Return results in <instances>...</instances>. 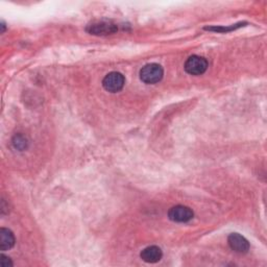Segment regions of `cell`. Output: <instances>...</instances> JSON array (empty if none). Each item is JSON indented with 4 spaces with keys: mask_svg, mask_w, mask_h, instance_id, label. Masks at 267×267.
Segmentation results:
<instances>
[{
    "mask_svg": "<svg viewBox=\"0 0 267 267\" xmlns=\"http://www.w3.org/2000/svg\"><path fill=\"white\" fill-rule=\"evenodd\" d=\"M228 242L230 247L234 250V252H236L238 254H245L249 249L248 241L243 236H241L240 234L237 233L231 234L228 238Z\"/></svg>",
    "mask_w": 267,
    "mask_h": 267,
    "instance_id": "6",
    "label": "cell"
},
{
    "mask_svg": "<svg viewBox=\"0 0 267 267\" xmlns=\"http://www.w3.org/2000/svg\"><path fill=\"white\" fill-rule=\"evenodd\" d=\"M2 27H3V32H5V29H6V24H5V22L2 23Z\"/></svg>",
    "mask_w": 267,
    "mask_h": 267,
    "instance_id": "12",
    "label": "cell"
},
{
    "mask_svg": "<svg viewBox=\"0 0 267 267\" xmlns=\"http://www.w3.org/2000/svg\"><path fill=\"white\" fill-rule=\"evenodd\" d=\"M193 216H194V213L192 209L186 206H182V205L174 206L170 208L168 211L169 219L174 223H180V224L188 223L193 218Z\"/></svg>",
    "mask_w": 267,
    "mask_h": 267,
    "instance_id": "4",
    "label": "cell"
},
{
    "mask_svg": "<svg viewBox=\"0 0 267 267\" xmlns=\"http://www.w3.org/2000/svg\"><path fill=\"white\" fill-rule=\"evenodd\" d=\"M125 83V78L120 72H110L107 74L103 80V86L105 90L111 93H117L123 89Z\"/></svg>",
    "mask_w": 267,
    "mask_h": 267,
    "instance_id": "2",
    "label": "cell"
},
{
    "mask_svg": "<svg viewBox=\"0 0 267 267\" xmlns=\"http://www.w3.org/2000/svg\"><path fill=\"white\" fill-rule=\"evenodd\" d=\"M117 30H118L117 25L110 21H97L87 26V31L94 36L113 35Z\"/></svg>",
    "mask_w": 267,
    "mask_h": 267,
    "instance_id": "5",
    "label": "cell"
},
{
    "mask_svg": "<svg viewBox=\"0 0 267 267\" xmlns=\"http://www.w3.org/2000/svg\"><path fill=\"white\" fill-rule=\"evenodd\" d=\"M27 140L24 136L22 135H16L13 139V145L15 146L16 149H19V150H24L27 147Z\"/></svg>",
    "mask_w": 267,
    "mask_h": 267,
    "instance_id": "9",
    "label": "cell"
},
{
    "mask_svg": "<svg viewBox=\"0 0 267 267\" xmlns=\"http://www.w3.org/2000/svg\"><path fill=\"white\" fill-rule=\"evenodd\" d=\"M164 75V70L162 66L156 63L147 64L140 70V78L143 82L148 85H154L159 82Z\"/></svg>",
    "mask_w": 267,
    "mask_h": 267,
    "instance_id": "1",
    "label": "cell"
},
{
    "mask_svg": "<svg viewBox=\"0 0 267 267\" xmlns=\"http://www.w3.org/2000/svg\"><path fill=\"white\" fill-rule=\"evenodd\" d=\"M140 257L146 263H157L162 259L163 253L159 246L152 245L144 248L140 254Z\"/></svg>",
    "mask_w": 267,
    "mask_h": 267,
    "instance_id": "7",
    "label": "cell"
},
{
    "mask_svg": "<svg viewBox=\"0 0 267 267\" xmlns=\"http://www.w3.org/2000/svg\"><path fill=\"white\" fill-rule=\"evenodd\" d=\"M184 68H185V71L187 73L191 75H200L207 71L208 62L203 57L192 56L186 61Z\"/></svg>",
    "mask_w": 267,
    "mask_h": 267,
    "instance_id": "3",
    "label": "cell"
},
{
    "mask_svg": "<svg viewBox=\"0 0 267 267\" xmlns=\"http://www.w3.org/2000/svg\"><path fill=\"white\" fill-rule=\"evenodd\" d=\"M241 26V23L240 24H236L234 26H230V27H223V26H214V27H205L206 30H212V31H218V32H227V31H231V30H234L236 29L238 27Z\"/></svg>",
    "mask_w": 267,
    "mask_h": 267,
    "instance_id": "10",
    "label": "cell"
},
{
    "mask_svg": "<svg viewBox=\"0 0 267 267\" xmlns=\"http://www.w3.org/2000/svg\"><path fill=\"white\" fill-rule=\"evenodd\" d=\"M0 258H2L0 259V265H2L3 267H12L13 266V262L9 257L2 255V257Z\"/></svg>",
    "mask_w": 267,
    "mask_h": 267,
    "instance_id": "11",
    "label": "cell"
},
{
    "mask_svg": "<svg viewBox=\"0 0 267 267\" xmlns=\"http://www.w3.org/2000/svg\"><path fill=\"white\" fill-rule=\"evenodd\" d=\"M15 236L11 230L3 228L0 230V249L3 252L11 249L15 245Z\"/></svg>",
    "mask_w": 267,
    "mask_h": 267,
    "instance_id": "8",
    "label": "cell"
}]
</instances>
